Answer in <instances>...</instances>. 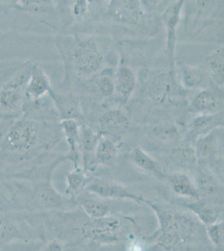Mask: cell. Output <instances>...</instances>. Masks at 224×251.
I'll list each match as a JSON object with an SVG mask.
<instances>
[{
	"instance_id": "26",
	"label": "cell",
	"mask_w": 224,
	"mask_h": 251,
	"mask_svg": "<svg viewBox=\"0 0 224 251\" xmlns=\"http://www.w3.org/2000/svg\"><path fill=\"white\" fill-rule=\"evenodd\" d=\"M118 152L116 141L111 137L100 134L94 153V168L97 165H108L111 163Z\"/></svg>"
},
{
	"instance_id": "24",
	"label": "cell",
	"mask_w": 224,
	"mask_h": 251,
	"mask_svg": "<svg viewBox=\"0 0 224 251\" xmlns=\"http://www.w3.org/2000/svg\"><path fill=\"white\" fill-rule=\"evenodd\" d=\"M198 163L195 149L190 145L177 147L168 155V165L174 169L172 172H186L193 169Z\"/></svg>"
},
{
	"instance_id": "36",
	"label": "cell",
	"mask_w": 224,
	"mask_h": 251,
	"mask_svg": "<svg viewBox=\"0 0 224 251\" xmlns=\"http://www.w3.org/2000/svg\"><path fill=\"white\" fill-rule=\"evenodd\" d=\"M5 2L3 1H0V5H7V3H4Z\"/></svg>"
},
{
	"instance_id": "23",
	"label": "cell",
	"mask_w": 224,
	"mask_h": 251,
	"mask_svg": "<svg viewBox=\"0 0 224 251\" xmlns=\"http://www.w3.org/2000/svg\"><path fill=\"white\" fill-rule=\"evenodd\" d=\"M129 157L136 168L152 175L157 179L165 181L167 172L164 171L162 165L157 161L150 157L140 147L134 148L130 152Z\"/></svg>"
},
{
	"instance_id": "31",
	"label": "cell",
	"mask_w": 224,
	"mask_h": 251,
	"mask_svg": "<svg viewBox=\"0 0 224 251\" xmlns=\"http://www.w3.org/2000/svg\"><path fill=\"white\" fill-rule=\"evenodd\" d=\"M181 85L187 90H193L201 86L204 80V74L198 66L181 65Z\"/></svg>"
},
{
	"instance_id": "15",
	"label": "cell",
	"mask_w": 224,
	"mask_h": 251,
	"mask_svg": "<svg viewBox=\"0 0 224 251\" xmlns=\"http://www.w3.org/2000/svg\"><path fill=\"white\" fill-rule=\"evenodd\" d=\"M51 85L46 72L40 65L34 64L26 87L25 101L30 102L41 99L49 95Z\"/></svg>"
},
{
	"instance_id": "27",
	"label": "cell",
	"mask_w": 224,
	"mask_h": 251,
	"mask_svg": "<svg viewBox=\"0 0 224 251\" xmlns=\"http://www.w3.org/2000/svg\"><path fill=\"white\" fill-rule=\"evenodd\" d=\"M86 174L87 173L80 167L76 169L74 168L73 170L69 172L66 175V196L74 200L83 190H85V186L90 179Z\"/></svg>"
},
{
	"instance_id": "3",
	"label": "cell",
	"mask_w": 224,
	"mask_h": 251,
	"mask_svg": "<svg viewBox=\"0 0 224 251\" xmlns=\"http://www.w3.org/2000/svg\"><path fill=\"white\" fill-rule=\"evenodd\" d=\"M46 242L42 214H27L0 208V251L14 246Z\"/></svg>"
},
{
	"instance_id": "12",
	"label": "cell",
	"mask_w": 224,
	"mask_h": 251,
	"mask_svg": "<svg viewBox=\"0 0 224 251\" xmlns=\"http://www.w3.org/2000/svg\"><path fill=\"white\" fill-rule=\"evenodd\" d=\"M182 207L187 211H190L205 227L222 220L220 217L224 209V203L199 199L182 203Z\"/></svg>"
},
{
	"instance_id": "33",
	"label": "cell",
	"mask_w": 224,
	"mask_h": 251,
	"mask_svg": "<svg viewBox=\"0 0 224 251\" xmlns=\"http://www.w3.org/2000/svg\"><path fill=\"white\" fill-rule=\"evenodd\" d=\"M206 234L214 247L221 251L224 248V220H219L213 225L206 226Z\"/></svg>"
},
{
	"instance_id": "18",
	"label": "cell",
	"mask_w": 224,
	"mask_h": 251,
	"mask_svg": "<svg viewBox=\"0 0 224 251\" xmlns=\"http://www.w3.org/2000/svg\"><path fill=\"white\" fill-rule=\"evenodd\" d=\"M100 133H97L86 125L79 126V149L82 155L84 170L86 173L93 171L94 153Z\"/></svg>"
},
{
	"instance_id": "7",
	"label": "cell",
	"mask_w": 224,
	"mask_h": 251,
	"mask_svg": "<svg viewBox=\"0 0 224 251\" xmlns=\"http://www.w3.org/2000/svg\"><path fill=\"white\" fill-rule=\"evenodd\" d=\"M149 95L157 105L174 104L182 97L175 67L156 75L150 83Z\"/></svg>"
},
{
	"instance_id": "17",
	"label": "cell",
	"mask_w": 224,
	"mask_h": 251,
	"mask_svg": "<svg viewBox=\"0 0 224 251\" xmlns=\"http://www.w3.org/2000/svg\"><path fill=\"white\" fill-rule=\"evenodd\" d=\"M167 181L173 193L181 198L198 200L200 199L193 180L186 172H170L166 174Z\"/></svg>"
},
{
	"instance_id": "35",
	"label": "cell",
	"mask_w": 224,
	"mask_h": 251,
	"mask_svg": "<svg viewBox=\"0 0 224 251\" xmlns=\"http://www.w3.org/2000/svg\"><path fill=\"white\" fill-rule=\"evenodd\" d=\"M39 251H65L64 246L60 240L57 239L45 242Z\"/></svg>"
},
{
	"instance_id": "2",
	"label": "cell",
	"mask_w": 224,
	"mask_h": 251,
	"mask_svg": "<svg viewBox=\"0 0 224 251\" xmlns=\"http://www.w3.org/2000/svg\"><path fill=\"white\" fill-rule=\"evenodd\" d=\"M156 214L158 228L146 241L163 251H180L193 244L201 232V223L186 209H168L147 200Z\"/></svg>"
},
{
	"instance_id": "34",
	"label": "cell",
	"mask_w": 224,
	"mask_h": 251,
	"mask_svg": "<svg viewBox=\"0 0 224 251\" xmlns=\"http://www.w3.org/2000/svg\"><path fill=\"white\" fill-rule=\"evenodd\" d=\"M89 9V2L85 0L75 1L71 6V14L76 20H81L87 14Z\"/></svg>"
},
{
	"instance_id": "11",
	"label": "cell",
	"mask_w": 224,
	"mask_h": 251,
	"mask_svg": "<svg viewBox=\"0 0 224 251\" xmlns=\"http://www.w3.org/2000/svg\"><path fill=\"white\" fill-rule=\"evenodd\" d=\"M142 3L136 0L111 1L108 7L109 15L118 23L137 25L144 16Z\"/></svg>"
},
{
	"instance_id": "28",
	"label": "cell",
	"mask_w": 224,
	"mask_h": 251,
	"mask_svg": "<svg viewBox=\"0 0 224 251\" xmlns=\"http://www.w3.org/2000/svg\"><path fill=\"white\" fill-rule=\"evenodd\" d=\"M219 106L218 98L210 90H202L199 92L191 103L193 111L201 115L213 114L219 108Z\"/></svg>"
},
{
	"instance_id": "4",
	"label": "cell",
	"mask_w": 224,
	"mask_h": 251,
	"mask_svg": "<svg viewBox=\"0 0 224 251\" xmlns=\"http://www.w3.org/2000/svg\"><path fill=\"white\" fill-rule=\"evenodd\" d=\"M34 63L31 61L0 71V121L22 117L26 87Z\"/></svg>"
},
{
	"instance_id": "8",
	"label": "cell",
	"mask_w": 224,
	"mask_h": 251,
	"mask_svg": "<svg viewBox=\"0 0 224 251\" xmlns=\"http://www.w3.org/2000/svg\"><path fill=\"white\" fill-rule=\"evenodd\" d=\"M85 191L103 200H128L138 204H145L148 200L131 189L105 177L90 178L85 186Z\"/></svg>"
},
{
	"instance_id": "16",
	"label": "cell",
	"mask_w": 224,
	"mask_h": 251,
	"mask_svg": "<svg viewBox=\"0 0 224 251\" xmlns=\"http://www.w3.org/2000/svg\"><path fill=\"white\" fill-rule=\"evenodd\" d=\"M60 129L70 147V151L66 155V160L74 164L75 169L79 168L80 149H79V126L75 119H65L60 121Z\"/></svg>"
},
{
	"instance_id": "32",
	"label": "cell",
	"mask_w": 224,
	"mask_h": 251,
	"mask_svg": "<svg viewBox=\"0 0 224 251\" xmlns=\"http://www.w3.org/2000/svg\"><path fill=\"white\" fill-rule=\"evenodd\" d=\"M148 136L155 140L162 142H171L179 138L180 133L175 124L163 123L150 127L148 131Z\"/></svg>"
},
{
	"instance_id": "19",
	"label": "cell",
	"mask_w": 224,
	"mask_h": 251,
	"mask_svg": "<svg viewBox=\"0 0 224 251\" xmlns=\"http://www.w3.org/2000/svg\"><path fill=\"white\" fill-rule=\"evenodd\" d=\"M224 126V111L213 114L200 115L191 123L190 139L198 140L200 137L208 134L211 131Z\"/></svg>"
},
{
	"instance_id": "6",
	"label": "cell",
	"mask_w": 224,
	"mask_h": 251,
	"mask_svg": "<svg viewBox=\"0 0 224 251\" xmlns=\"http://www.w3.org/2000/svg\"><path fill=\"white\" fill-rule=\"evenodd\" d=\"M103 60L102 52L92 39L79 40L71 50V63L79 76L95 75L100 68Z\"/></svg>"
},
{
	"instance_id": "22",
	"label": "cell",
	"mask_w": 224,
	"mask_h": 251,
	"mask_svg": "<svg viewBox=\"0 0 224 251\" xmlns=\"http://www.w3.org/2000/svg\"><path fill=\"white\" fill-rule=\"evenodd\" d=\"M115 92L119 96L122 102L127 103L136 88L135 73L129 66L122 65L114 74Z\"/></svg>"
},
{
	"instance_id": "9",
	"label": "cell",
	"mask_w": 224,
	"mask_h": 251,
	"mask_svg": "<svg viewBox=\"0 0 224 251\" xmlns=\"http://www.w3.org/2000/svg\"><path fill=\"white\" fill-rule=\"evenodd\" d=\"M184 1H174L165 9L162 13V22L164 24L167 34L166 40V53L170 63V68L175 67L177 29H178L182 8Z\"/></svg>"
},
{
	"instance_id": "21",
	"label": "cell",
	"mask_w": 224,
	"mask_h": 251,
	"mask_svg": "<svg viewBox=\"0 0 224 251\" xmlns=\"http://www.w3.org/2000/svg\"><path fill=\"white\" fill-rule=\"evenodd\" d=\"M61 120L75 119L80 113L79 100L72 94H62L53 88L49 92ZM76 120V119H75Z\"/></svg>"
},
{
	"instance_id": "10",
	"label": "cell",
	"mask_w": 224,
	"mask_h": 251,
	"mask_svg": "<svg viewBox=\"0 0 224 251\" xmlns=\"http://www.w3.org/2000/svg\"><path fill=\"white\" fill-rule=\"evenodd\" d=\"M193 182L195 183L200 199L224 203V188L219 183L218 177H216L215 174L207 164L199 163L197 167L195 180H193Z\"/></svg>"
},
{
	"instance_id": "30",
	"label": "cell",
	"mask_w": 224,
	"mask_h": 251,
	"mask_svg": "<svg viewBox=\"0 0 224 251\" xmlns=\"http://www.w3.org/2000/svg\"><path fill=\"white\" fill-rule=\"evenodd\" d=\"M207 65L210 72L211 78L215 85L224 86V48H219L207 58Z\"/></svg>"
},
{
	"instance_id": "14",
	"label": "cell",
	"mask_w": 224,
	"mask_h": 251,
	"mask_svg": "<svg viewBox=\"0 0 224 251\" xmlns=\"http://www.w3.org/2000/svg\"><path fill=\"white\" fill-rule=\"evenodd\" d=\"M223 135L224 133L219 131V129H216L197 140L194 149L199 163L208 165L209 163L216 161L222 149Z\"/></svg>"
},
{
	"instance_id": "1",
	"label": "cell",
	"mask_w": 224,
	"mask_h": 251,
	"mask_svg": "<svg viewBox=\"0 0 224 251\" xmlns=\"http://www.w3.org/2000/svg\"><path fill=\"white\" fill-rule=\"evenodd\" d=\"M60 123L20 117L0 121V173L9 174L42 164L43 158L60 140Z\"/></svg>"
},
{
	"instance_id": "25",
	"label": "cell",
	"mask_w": 224,
	"mask_h": 251,
	"mask_svg": "<svg viewBox=\"0 0 224 251\" xmlns=\"http://www.w3.org/2000/svg\"><path fill=\"white\" fill-rule=\"evenodd\" d=\"M89 89L100 99L112 97L115 92L114 75L111 70L103 71L92 76L88 84Z\"/></svg>"
},
{
	"instance_id": "5",
	"label": "cell",
	"mask_w": 224,
	"mask_h": 251,
	"mask_svg": "<svg viewBox=\"0 0 224 251\" xmlns=\"http://www.w3.org/2000/svg\"><path fill=\"white\" fill-rule=\"evenodd\" d=\"M125 218L109 214L99 219H89L83 224L80 233L85 240L96 245H115L127 236Z\"/></svg>"
},
{
	"instance_id": "20",
	"label": "cell",
	"mask_w": 224,
	"mask_h": 251,
	"mask_svg": "<svg viewBox=\"0 0 224 251\" xmlns=\"http://www.w3.org/2000/svg\"><path fill=\"white\" fill-rule=\"evenodd\" d=\"M74 201L76 205L80 206L89 219H99L111 214V208L107 202L90 193L79 194Z\"/></svg>"
},
{
	"instance_id": "29",
	"label": "cell",
	"mask_w": 224,
	"mask_h": 251,
	"mask_svg": "<svg viewBox=\"0 0 224 251\" xmlns=\"http://www.w3.org/2000/svg\"><path fill=\"white\" fill-rule=\"evenodd\" d=\"M8 2L7 5L10 8L17 9L19 11L25 12L33 15L36 14H43L53 11L56 9L58 3L55 1H28V0H20V1H13L12 3Z\"/></svg>"
},
{
	"instance_id": "13",
	"label": "cell",
	"mask_w": 224,
	"mask_h": 251,
	"mask_svg": "<svg viewBox=\"0 0 224 251\" xmlns=\"http://www.w3.org/2000/svg\"><path fill=\"white\" fill-rule=\"evenodd\" d=\"M100 134L111 137L112 139L126 133L130 126V122L125 113L115 109L105 111L98 120ZM115 140V139H114Z\"/></svg>"
}]
</instances>
